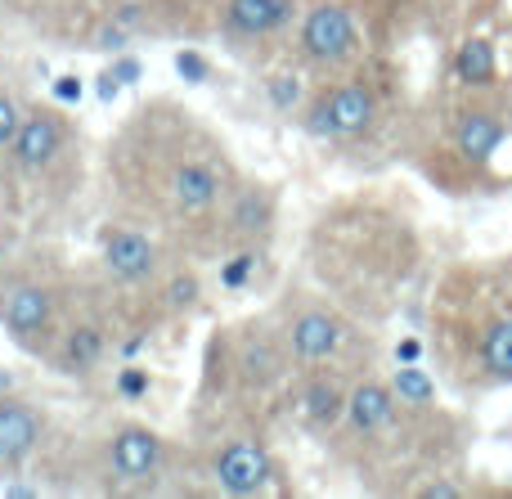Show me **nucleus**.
I'll list each match as a JSON object with an SVG mask.
<instances>
[{"instance_id":"1","label":"nucleus","mask_w":512,"mask_h":499,"mask_svg":"<svg viewBox=\"0 0 512 499\" xmlns=\"http://www.w3.org/2000/svg\"><path fill=\"white\" fill-rule=\"evenodd\" d=\"M239 176L225 135L171 95L135 104L104 144L108 203L117 216L158 230L185 257H212L216 216Z\"/></svg>"},{"instance_id":"2","label":"nucleus","mask_w":512,"mask_h":499,"mask_svg":"<svg viewBox=\"0 0 512 499\" xmlns=\"http://www.w3.org/2000/svg\"><path fill=\"white\" fill-rule=\"evenodd\" d=\"M436 347L463 392L512 387V293L490 270H454L432 302Z\"/></svg>"},{"instance_id":"3","label":"nucleus","mask_w":512,"mask_h":499,"mask_svg":"<svg viewBox=\"0 0 512 499\" xmlns=\"http://www.w3.org/2000/svg\"><path fill=\"white\" fill-rule=\"evenodd\" d=\"M86 180L81 158V131L68 117V108L54 99H27L23 126L14 144L0 153V207L9 212V225H32L59 216Z\"/></svg>"},{"instance_id":"4","label":"nucleus","mask_w":512,"mask_h":499,"mask_svg":"<svg viewBox=\"0 0 512 499\" xmlns=\"http://www.w3.org/2000/svg\"><path fill=\"white\" fill-rule=\"evenodd\" d=\"M86 270L68 261V252L50 239H23L14 261L0 275V329L9 347H18L27 360L50 356L59 329L68 324L72 306L81 297Z\"/></svg>"},{"instance_id":"5","label":"nucleus","mask_w":512,"mask_h":499,"mask_svg":"<svg viewBox=\"0 0 512 499\" xmlns=\"http://www.w3.org/2000/svg\"><path fill=\"white\" fill-rule=\"evenodd\" d=\"M292 374H297V360H292L274 315H248L207 338L198 405L274 401L292 383Z\"/></svg>"},{"instance_id":"6","label":"nucleus","mask_w":512,"mask_h":499,"mask_svg":"<svg viewBox=\"0 0 512 499\" xmlns=\"http://www.w3.org/2000/svg\"><path fill=\"white\" fill-rule=\"evenodd\" d=\"M90 482L95 491L113 495H158L176 482L180 473V446L167 432L149 428L140 419H117L104 428L90 446Z\"/></svg>"},{"instance_id":"7","label":"nucleus","mask_w":512,"mask_h":499,"mask_svg":"<svg viewBox=\"0 0 512 499\" xmlns=\"http://www.w3.org/2000/svg\"><path fill=\"white\" fill-rule=\"evenodd\" d=\"M274 324H279L283 342H288L292 360L297 369H319V365H333V369H351V374H364V360H369V338L360 333V324L333 306L328 297L319 293H288L279 306H274Z\"/></svg>"},{"instance_id":"8","label":"nucleus","mask_w":512,"mask_h":499,"mask_svg":"<svg viewBox=\"0 0 512 499\" xmlns=\"http://www.w3.org/2000/svg\"><path fill=\"white\" fill-rule=\"evenodd\" d=\"M288 50L292 63L301 72H315V77L351 72L364 54L360 23H355L351 5H342V0H306L297 14V27L288 36Z\"/></svg>"},{"instance_id":"9","label":"nucleus","mask_w":512,"mask_h":499,"mask_svg":"<svg viewBox=\"0 0 512 499\" xmlns=\"http://www.w3.org/2000/svg\"><path fill=\"white\" fill-rule=\"evenodd\" d=\"M445 140H450L454 162H463L472 176L486 171L512 140V99L504 95V86L463 90V99L445 108Z\"/></svg>"},{"instance_id":"10","label":"nucleus","mask_w":512,"mask_h":499,"mask_svg":"<svg viewBox=\"0 0 512 499\" xmlns=\"http://www.w3.org/2000/svg\"><path fill=\"white\" fill-rule=\"evenodd\" d=\"M301 131L315 135V140H360L378 126L382 117V99L378 86L369 77H355V72H337V77H324L315 90L306 95V104L297 108Z\"/></svg>"},{"instance_id":"11","label":"nucleus","mask_w":512,"mask_h":499,"mask_svg":"<svg viewBox=\"0 0 512 499\" xmlns=\"http://www.w3.org/2000/svg\"><path fill=\"white\" fill-rule=\"evenodd\" d=\"M198 459H203V477L216 495L256 499V495L283 491L279 459H274V450L256 432H225V437L216 432Z\"/></svg>"},{"instance_id":"12","label":"nucleus","mask_w":512,"mask_h":499,"mask_svg":"<svg viewBox=\"0 0 512 499\" xmlns=\"http://www.w3.org/2000/svg\"><path fill=\"white\" fill-rule=\"evenodd\" d=\"M274 225H279V189L270 180L239 176V185L230 189L221 216H216L212 257L234 248H270Z\"/></svg>"},{"instance_id":"13","label":"nucleus","mask_w":512,"mask_h":499,"mask_svg":"<svg viewBox=\"0 0 512 499\" xmlns=\"http://www.w3.org/2000/svg\"><path fill=\"white\" fill-rule=\"evenodd\" d=\"M351 383H355L351 369H333V365L297 369L292 383L283 387V405H288V414L297 419V428H306L310 437L328 441L337 432V423H342V414H346Z\"/></svg>"},{"instance_id":"14","label":"nucleus","mask_w":512,"mask_h":499,"mask_svg":"<svg viewBox=\"0 0 512 499\" xmlns=\"http://www.w3.org/2000/svg\"><path fill=\"white\" fill-rule=\"evenodd\" d=\"M301 14V0H216L212 27L234 50H256V45H279L292 36Z\"/></svg>"},{"instance_id":"15","label":"nucleus","mask_w":512,"mask_h":499,"mask_svg":"<svg viewBox=\"0 0 512 499\" xmlns=\"http://www.w3.org/2000/svg\"><path fill=\"white\" fill-rule=\"evenodd\" d=\"M50 441V414L23 392H0V477H18Z\"/></svg>"},{"instance_id":"16","label":"nucleus","mask_w":512,"mask_h":499,"mask_svg":"<svg viewBox=\"0 0 512 499\" xmlns=\"http://www.w3.org/2000/svg\"><path fill=\"white\" fill-rule=\"evenodd\" d=\"M454 81H459V90L499 86V59L486 36H468V41L459 45V54H454Z\"/></svg>"},{"instance_id":"17","label":"nucleus","mask_w":512,"mask_h":499,"mask_svg":"<svg viewBox=\"0 0 512 499\" xmlns=\"http://www.w3.org/2000/svg\"><path fill=\"white\" fill-rule=\"evenodd\" d=\"M387 383H391V392H396V401H400V410H405V414H436V410H441V405H436V383H432V374H427V369L396 365Z\"/></svg>"},{"instance_id":"18","label":"nucleus","mask_w":512,"mask_h":499,"mask_svg":"<svg viewBox=\"0 0 512 499\" xmlns=\"http://www.w3.org/2000/svg\"><path fill=\"white\" fill-rule=\"evenodd\" d=\"M261 261H265V248L221 252V257H216V279H221V288H230V293H243V288L252 284V275H256Z\"/></svg>"},{"instance_id":"19","label":"nucleus","mask_w":512,"mask_h":499,"mask_svg":"<svg viewBox=\"0 0 512 499\" xmlns=\"http://www.w3.org/2000/svg\"><path fill=\"white\" fill-rule=\"evenodd\" d=\"M113 392L122 405H135L153 392V374L144 365H117L113 369Z\"/></svg>"},{"instance_id":"20","label":"nucleus","mask_w":512,"mask_h":499,"mask_svg":"<svg viewBox=\"0 0 512 499\" xmlns=\"http://www.w3.org/2000/svg\"><path fill=\"white\" fill-rule=\"evenodd\" d=\"M23 113H27V99L18 95L9 81H0V153L14 144L18 126H23Z\"/></svg>"},{"instance_id":"21","label":"nucleus","mask_w":512,"mask_h":499,"mask_svg":"<svg viewBox=\"0 0 512 499\" xmlns=\"http://www.w3.org/2000/svg\"><path fill=\"white\" fill-rule=\"evenodd\" d=\"M144 9H149L153 18V32H167V18L176 14H216V0H144Z\"/></svg>"},{"instance_id":"22","label":"nucleus","mask_w":512,"mask_h":499,"mask_svg":"<svg viewBox=\"0 0 512 499\" xmlns=\"http://www.w3.org/2000/svg\"><path fill=\"white\" fill-rule=\"evenodd\" d=\"M68 5H72V0H14L18 14H27V9H32L36 23H41V9H45V14H54V18H63V14H68Z\"/></svg>"},{"instance_id":"23","label":"nucleus","mask_w":512,"mask_h":499,"mask_svg":"<svg viewBox=\"0 0 512 499\" xmlns=\"http://www.w3.org/2000/svg\"><path fill=\"white\" fill-rule=\"evenodd\" d=\"M18 243H23V234H18V225H0V275H5V266L14 261Z\"/></svg>"},{"instance_id":"24","label":"nucleus","mask_w":512,"mask_h":499,"mask_svg":"<svg viewBox=\"0 0 512 499\" xmlns=\"http://www.w3.org/2000/svg\"><path fill=\"white\" fill-rule=\"evenodd\" d=\"M176 68H180V77H198V81H207V72H212V68H207V59H198L194 50H180L176 54Z\"/></svg>"},{"instance_id":"25","label":"nucleus","mask_w":512,"mask_h":499,"mask_svg":"<svg viewBox=\"0 0 512 499\" xmlns=\"http://www.w3.org/2000/svg\"><path fill=\"white\" fill-rule=\"evenodd\" d=\"M499 275H504V284H508V293H512V257L499 261Z\"/></svg>"}]
</instances>
